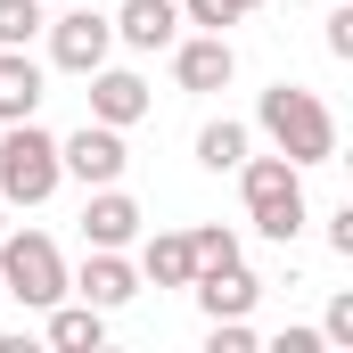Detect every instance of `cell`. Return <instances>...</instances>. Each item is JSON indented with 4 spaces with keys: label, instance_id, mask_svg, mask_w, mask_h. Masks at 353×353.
Wrapping results in <instances>:
<instances>
[{
    "label": "cell",
    "instance_id": "1",
    "mask_svg": "<svg viewBox=\"0 0 353 353\" xmlns=\"http://www.w3.org/2000/svg\"><path fill=\"white\" fill-rule=\"evenodd\" d=\"M255 123L271 132V148L288 157V165H329L337 157V115L312 99V90H296V83H279V90H263V107H255Z\"/></svg>",
    "mask_w": 353,
    "mask_h": 353
},
{
    "label": "cell",
    "instance_id": "2",
    "mask_svg": "<svg viewBox=\"0 0 353 353\" xmlns=\"http://www.w3.org/2000/svg\"><path fill=\"white\" fill-rule=\"evenodd\" d=\"M239 189H247V222L263 239H279V247L304 239V165H288V157H239Z\"/></svg>",
    "mask_w": 353,
    "mask_h": 353
},
{
    "label": "cell",
    "instance_id": "3",
    "mask_svg": "<svg viewBox=\"0 0 353 353\" xmlns=\"http://www.w3.org/2000/svg\"><path fill=\"white\" fill-rule=\"evenodd\" d=\"M0 296L50 312V304L66 296V255H58L41 230H0Z\"/></svg>",
    "mask_w": 353,
    "mask_h": 353
},
{
    "label": "cell",
    "instance_id": "4",
    "mask_svg": "<svg viewBox=\"0 0 353 353\" xmlns=\"http://www.w3.org/2000/svg\"><path fill=\"white\" fill-rule=\"evenodd\" d=\"M58 181H66L58 173V140H50L33 115L0 132V205H41Z\"/></svg>",
    "mask_w": 353,
    "mask_h": 353
},
{
    "label": "cell",
    "instance_id": "5",
    "mask_svg": "<svg viewBox=\"0 0 353 353\" xmlns=\"http://www.w3.org/2000/svg\"><path fill=\"white\" fill-rule=\"evenodd\" d=\"M123 165H132V148H123V132H115V123H83L74 140H58V173H74L83 189L123 181Z\"/></svg>",
    "mask_w": 353,
    "mask_h": 353
},
{
    "label": "cell",
    "instance_id": "6",
    "mask_svg": "<svg viewBox=\"0 0 353 353\" xmlns=\"http://www.w3.org/2000/svg\"><path fill=\"white\" fill-rule=\"evenodd\" d=\"M107 50H115V25H107L99 8H66V17L50 25V58H58L66 74H90V66H107Z\"/></svg>",
    "mask_w": 353,
    "mask_h": 353
},
{
    "label": "cell",
    "instance_id": "7",
    "mask_svg": "<svg viewBox=\"0 0 353 353\" xmlns=\"http://www.w3.org/2000/svg\"><path fill=\"white\" fill-rule=\"evenodd\" d=\"M189 288H197L205 321H247V312H255V296H263V279H255L247 263H214V271H197Z\"/></svg>",
    "mask_w": 353,
    "mask_h": 353
},
{
    "label": "cell",
    "instance_id": "8",
    "mask_svg": "<svg viewBox=\"0 0 353 353\" xmlns=\"http://www.w3.org/2000/svg\"><path fill=\"white\" fill-rule=\"evenodd\" d=\"M107 25H115L123 50H173L181 41V0H123Z\"/></svg>",
    "mask_w": 353,
    "mask_h": 353
},
{
    "label": "cell",
    "instance_id": "9",
    "mask_svg": "<svg viewBox=\"0 0 353 353\" xmlns=\"http://www.w3.org/2000/svg\"><path fill=\"white\" fill-rule=\"evenodd\" d=\"M83 83H90V123H115V132H123V123L148 115V83L123 74V66H90Z\"/></svg>",
    "mask_w": 353,
    "mask_h": 353
},
{
    "label": "cell",
    "instance_id": "10",
    "mask_svg": "<svg viewBox=\"0 0 353 353\" xmlns=\"http://www.w3.org/2000/svg\"><path fill=\"white\" fill-rule=\"evenodd\" d=\"M66 288H74V296H83V304H99V312H115V304H132V296H140V271L123 263V255H115V247H90V263L74 271V279H66Z\"/></svg>",
    "mask_w": 353,
    "mask_h": 353
},
{
    "label": "cell",
    "instance_id": "11",
    "mask_svg": "<svg viewBox=\"0 0 353 353\" xmlns=\"http://www.w3.org/2000/svg\"><path fill=\"white\" fill-rule=\"evenodd\" d=\"M230 74H239V58H230V41H222V33L173 41V83H181V90H222Z\"/></svg>",
    "mask_w": 353,
    "mask_h": 353
},
{
    "label": "cell",
    "instance_id": "12",
    "mask_svg": "<svg viewBox=\"0 0 353 353\" xmlns=\"http://www.w3.org/2000/svg\"><path fill=\"white\" fill-rule=\"evenodd\" d=\"M83 239L90 247H132L140 239V205L107 181V189H90V205H83Z\"/></svg>",
    "mask_w": 353,
    "mask_h": 353
},
{
    "label": "cell",
    "instance_id": "13",
    "mask_svg": "<svg viewBox=\"0 0 353 353\" xmlns=\"http://www.w3.org/2000/svg\"><path fill=\"white\" fill-rule=\"evenodd\" d=\"M140 279H148V288H189V279H197V255H189V230H157V239H148V247H140Z\"/></svg>",
    "mask_w": 353,
    "mask_h": 353
},
{
    "label": "cell",
    "instance_id": "14",
    "mask_svg": "<svg viewBox=\"0 0 353 353\" xmlns=\"http://www.w3.org/2000/svg\"><path fill=\"white\" fill-rule=\"evenodd\" d=\"M50 345H58V353H99V345H107V312L58 296V304H50Z\"/></svg>",
    "mask_w": 353,
    "mask_h": 353
},
{
    "label": "cell",
    "instance_id": "15",
    "mask_svg": "<svg viewBox=\"0 0 353 353\" xmlns=\"http://www.w3.org/2000/svg\"><path fill=\"white\" fill-rule=\"evenodd\" d=\"M41 107V66L25 50H0V123H25Z\"/></svg>",
    "mask_w": 353,
    "mask_h": 353
},
{
    "label": "cell",
    "instance_id": "16",
    "mask_svg": "<svg viewBox=\"0 0 353 353\" xmlns=\"http://www.w3.org/2000/svg\"><path fill=\"white\" fill-rule=\"evenodd\" d=\"M239 157H247V123L222 115V123L197 132V165H205V173H239Z\"/></svg>",
    "mask_w": 353,
    "mask_h": 353
},
{
    "label": "cell",
    "instance_id": "17",
    "mask_svg": "<svg viewBox=\"0 0 353 353\" xmlns=\"http://www.w3.org/2000/svg\"><path fill=\"white\" fill-rule=\"evenodd\" d=\"M247 8H263V0H181V25H197V33H230Z\"/></svg>",
    "mask_w": 353,
    "mask_h": 353
},
{
    "label": "cell",
    "instance_id": "18",
    "mask_svg": "<svg viewBox=\"0 0 353 353\" xmlns=\"http://www.w3.org/2000/svg\"><path fill=\"white\" fill-rule=\"evenodd\" d=\"M41 8H50V0H0V50H25V41L41 33Z\"/></svg>",
    "mask_w": 353,
    "mask_h": 353
},
{
    "label": "cell",
    "instance_id": "19",
    "mask_svg": "<svg viewBox=\"0 0 353 353\" xmlns=\"http://www.w3.org/2000/svg\"><path fill=\"white\" fill-rule=\"evenodd\" d=\"M189 255H197V271H214V263H239V230L205 222V230H189Z\"/></svg>",
    "mask_w": 353,
    "mask_h": 353
},
{
    "label": "cell",
    "instance_id": "20",
    "mask_svg": "<svg viewBox=\"0 0 353 353\" xmlns=\"http://www.w3.org/2000/svg\"><path fill=\"white\" fill-rule=\"evenodd\" d=\"M214 353H255V329L247 321H214Z\"/></svg>",
    "mask_w": 353,
    "mask_h": 353
},
{
    "label": "cell",
    "instance_id": "21",
    "mask_svg": "<svg viewBox=\"0 0 353 353\" xmlns=\"http://www.w3.org/2000/svg\"><path fill=\"white\" fill-rule=\"evenodd\" d=\"M321 337H329V345H353V296H337V304H329V321H321Z\"/></svg>",
    "mask_w": 353,
    "mask_h": 353
},
{
    "label": "cell",
    "instance_id": "22",
    "mask_svg": "<svg viewBox=\"0 0 353 353\" xmlns=\"http://www.w3.org/2000/svg\"><path fill=\"white\" fill-rule=\"evenodd\" d=\"M329 58H353V8L329 17Z\"/></svg>",
    "mask_w": 353,
    "mask_h": 353
},
{
    "label": "cell",
    "instance_id": "23",
    "mask_svg": "<svg viewBox=\"0 0 353 353\" xmlns=\"http://www.w3.org/2000/svg\"><path fill=\"white\" fill-rule=\"evenodd\" d=\"M329 247H337V255H353V205H337V214H329Z\"/></svg>",
    "mask_w": 353,
    "mask_h": 353
}]
</instances>
